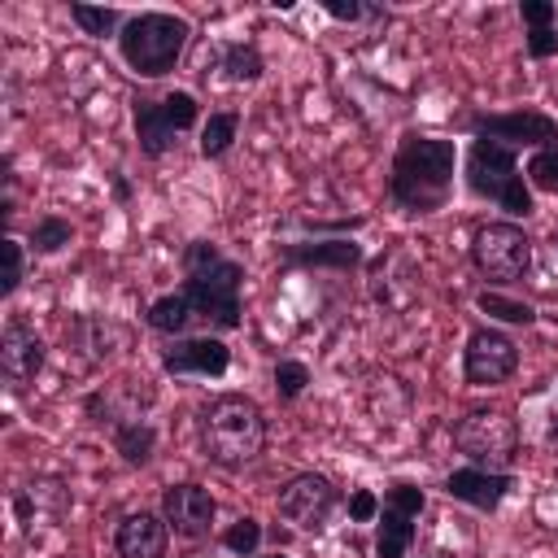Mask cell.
<instances>
[{"mask_svg":"<svg viewBox=\"0 0 558 558\" xmlns=\"http://www.w3.org/2000/svg\"><path fill=\"white\" fill-rule=\"evenodd\" d=\"M279 257L288 266H305V270H357L362 266V244L349 235H331V240H305V244H279Z\"/></svg>","mask_w":558,"mask_h":558,"instance_id":"obj_17","label":"cell"},{"mask_svg":"<svg viewBox=\"0 0 558 558\" xmlns=\"http://www.w3.org/2000/svg\"><path fill=\"white\" fill-rule=\"evenodd\" d=\"M22 275H26V253H22V240L4 235V283H0V296H13L22 288Z\"/></svg>","mask_w":558,"mask_h":558,"instance_id":"obj_30","label":"cell"},{"mask_svg":"<svg viewBox=\"0 0 558 558\" xmlns=\"http://www.w3.org/2000/svg\"><path fill=\"white\" fill-rule=\"evenodd\" d=\"M514 488V475L510 471H480V466H458V471H449V480H445V493L453 497V501H462V506H475V510H484V514H493L501 501H506V493Z\"/></svg>","mask_w":558,"mask_h":558,"instance_id":"obj_16","label":"cell"},{"mask_svg":"<svg viewBox=\"0 0 558 558\" xmlns=\"http://www.w3.org/2000/svg\"><path fill=\"white\" fill-rule=\"evenodd\" d=\"M266 558H288V554H266Z\"/></svg>","mask_w":558,"mask_h":558,"instance_id":"obj_36","label":"cell"},{"mask_svg":"<svg viewBox=\"0 0 558 558\" xmlns=\"http://www.w3.org/2000/svg\"><path fill=\"white\" fill-rule=\"evenodd\" d=\"M135 118V140L144 157H166L179 131H192L201 122V105L192 92H170V96H135L131 100Z\"/></svg>","mask_w":558,"mask_h":558,"instance_id":"obj_7","label":"cell"},{"mask_svg":"<svg viewBox=\"0 0 558 558\" xmlns=\"http://www.w3.org/2000/svg\"><path fill=\"white\" fill-rule=\"evenodd\" d=\"M235 131H240V113H235V109H218V113H209L205 126H201V157H209V161L227 157L231 144H235Z\"/></svg>","mask_w":558,"mask_h":558,"instance_id":"obj_23","label":"cell"},{"mask_svg":"<svg viewBox=\"0 0 558 558\" xmlns=\"http://www.w3.org/2000/svg\"><path fill=\"white\" fill-rule=\"evenodd\" d=\"M222 545H227L231 554H240V558H253V554H257V545H262V523H257L253 514L235 519V523L222 532Z\"/></svg>","mask_w":558,"mask_h":558,"instance_id":"obj_28","label":"cell"},{"mask_svg":"<svg viewBox=\"0 0 558 558\" xmlns=\"http://www.w3.org/2000/svg\"><path fill=\"white\" fill-rule=\"evenodd\" d=\"M192 305H187V296L183 292H166V296H157L153 305H148V327L157 331V336H183L187 327H192Z\"/></svg>","mask_w":558,"mask_h":558,"instance_id":"obj_20","label":"cell"},{"mask_svg":"<svg viewBox=\"0 0 558 558\" xmlns=\"http://www.w3.org/2000/svg\"><path fill=\"white\" fill-rule=\"evenodd\" d=\"M305 384H310V366L305 362H296V357H279L275 362V392H279V401H296L305 392Z\"/></svg>","mask_w":558,"mask_h":558,"instance_id":"obj_27","label":"cell"},{"mask_svg":"<svg viewBox=\"0 0 558 558\" xmlns=\"http://www.w3.org/2000/svg\"><path fill=\"white\" fill-rule=\"evenodd\" d=\"M70 240H74V227H70L65 218H57V214H44V218H35V227H31V248H35L39 257H52V253H61Z\"/></svg>","mask_w":558,"mask_h":558,"instance_id":"obj_25","label":"cell"},{"mask_svg":"<svg viewBox=\"0 0 558 558\" xmlns=\"http://www.w3.org/2000/svg\"><path fill=\"white\" fill-rule=\"evenodd\" d=\"M113 201H131V179L113 174Z\"/></svg>","mask_w":558,"mask_h":558,"instance_id":"obj_35","label":"cell"},{"mask_svg":"<svg viewBox=\"0 0 558 558\" xmlns=\"http://www.w3.org/2000/svg\"><path fill=\"white\" fill-rule=\"evenodd\" d=\"M218 70L227 83H257L266 61L257 52V44H222L218 48Z\"/></svg>","mask_w":558,"mask_h":558,"instance_id":"obj_22","label":"cell"},{"mask_svg":"<svg viewBox=\"0 0 558 558\" xmlns=\"http://www.w3.org/2000/svg\"><path fill=\"white\" fill-rule=\"evenodd\" d=\"M453 170H458L453 140L405 131L392 153L388 196L401 214H436V209H445V201L453 192Z\"/></svg>","mask_w":558,"mask_h":558,"instance_id":"obj_1","label":"cell"},{"mask_svg":"<svg viewBox=\"0 0 558 558\" xmlns=\"http://www.w3.org/2000/svg\"><path fill=\"white\" fill-rule=\"evenodd\" d=\"M70 17H74L78 31L92 35V39L122 35V26H126V17H122L118 9H105V4H70Z\"/></svg>","mask_w":558,"mask_h":558,"instance_id":"obj_24","label":"cell"},{"mask_svg":"<svg viewBox=\"0 0 558 558\" xmlns=\"http://www.w3.org/2000/svg\"><path fill=\"white\" fill-rule=\"evenodd\" d=\"M462 179H466V192H471V196L501 205L510 218H527V214L536 209V205H532V192H527V183H523L519 157H514V148H506V144L471 140L466 161H462Z\"/></svg>","mask_w":558,"mask_h":558,"instance_id":"obj_5","label":"cell"},{"mask_svg":"<svg viewBox=\"0 0 558 558\" xmlns=\"http://www.w3.org/2000/svg\"><path fill=\"white\" fill-rule=\"evenodd\" d=\"M39 366H44V340L26 318H9L0 331V375L9 379V388H26L39 375Z\"/></svg>","mask_w":558,"mask_h":558,"instance_id":"obj_14","label":"cell"},{"mask_svg":"<svg viewBox=\"0 0 558 558\" xmlns=\"http://www.w3.org/2000/svg\"><path fill=\"white\" fill-rule=\"evenodd\" d=\"M65 340H74V349H83L87 362H105L118 349H126V327L113 323V318H100V314H83V318L70 323Z\"/></svg>","mask_w":558,"mask_h":558,"instance_id":"obj_19","label":"cell"},{"mask_svg":"<svg viewBox=\"0 0 558 558\" xmlns=\"http://www.w3.org/2000/svg\"><path fill=\"white\" fill-rule=\"evenodd\" d=\"M519 17L527 22V31H545V26H554L558 4H554V0H523V4H519Z\"/></svg>","mask_w":558,"mask_h":558,"instance_id":"obj_32","label":"cell"},{"mask_svg":"<svg viewBox=\"0 0 558 558\" xmlns=\"http://www.w3.org/2000/svg\"><path fill=\"white\" fill-rule=\"evenodd\" d=\"M523 174H527L532 187L558 196V148H536V153L527 157V170H523Z\"/></svg>","mask_w":558,"mask_h":558,"instance_id":"obj_29","label":"cell"},{"mask_svg":"<svg viewBox=\"0 0 558 558\" xmlns=\"http://www.w3.org/2000/svg\"><path fill=\"white\" fill-rule=\"evenodd\" d=\"M323 9L336 17V22H362V17H384V9H371L362 0H323Z\"/></svg>","mask_w":558,"mask_h":558,"instance_id":"obj_31","label":"cell"},{"mask_svg":"<svg viewBox=\"0 0 558 558\" xmlns=\"http://www.w3.org/2000/svg\"><path fill=\"white\" fill-rule=\"evenodd\" d=\"M423 488L418 484H405L397 480L388 493H384V506H379V523H375V558H405L410 545H414V519L423 510Z\"/></svg>","mask_w":558,"mask_h":558,"instance_id":"obj_10","label":"cell"},{"mask_svg":"<svg viewBox=\"0 0 558 558\" xmlns=\"http://www.w3.org/2000/svg\"><path fill=\"white\" fill-rule=\"evenodd\" d=\"M240 283H244V266L235 257H227L218 244L192 240L183 248L179 292L187 296L192 314L205 327H214V331H235L240 327Z\"/></svg>","mask_w":558,"mask_h":558,"instance_id":"obj_2","label":"cell"},{"mask_svg":"<svg viewBox=\"0 0 558 558\" xmlns=\"http://www.w3.org/2000/svg\"><path fill=\"white\" fill-rule=\"evenodd\" d=\"M453 445L458 453L480 466V471H506L514 458H519V423L506 414V410H466L458 423H453Z\"/></svg>","mask_w":558,"mask_h":558,"instance_id":"obj_6","label":"cell"},{"mask_svg":"<svg viewBox=\"0 0 558 558\" xmlns=\"http://www.w3.org/2000/svg\"><path fill=\"white\" fill-rule=\"evenodd\" d=\"M166 545H170V523L153 510H131L113 532L118 558H166Z\"/></svg>","mask_w":558,"mask_h":558,"instance_id":"obj_18","label":"cell"},{"mask_svg":"<svg viewBox=\"0 0 558 558\" xmlns=\"http://www.w3.org/2000/svg\"><path fill=\"white\" fill-rule=\"evenodd\" d=\"M214 514H218V501L201 484H170L161 493V519L183 541H205L214 532Z\"/></svg>","mask_w":558,"mask_h":558,"instance_id":"obj_13","label":"cell"},{"mask_svg":"<svg viewBox=\"0 0 558 558\" xmlns=\"http://www.w3.org/2000/svg\"><path fill=\"white\" fill-rule=\"evenodd\" d=\"M336 501H340L336 484H331L327 475H318V471H301V475H292V480L279 488V497H275L279 519H288V523L301 527V532H318V527L331 519Z\"/></svg>","mask_w":558,"mask_h":558,"instance_id":"obj_12","label":"cell"},{"mask_svg":"<svg viewBox=\"0 0 558 558\" xmlns=\"http://www.w3.org/2000/svg\"><path fill=\"white\" fill-rule=\"evenodd\" d=\"M471 262L493 283H519L532 270V235L519 222H484L471 235Z\"/></svg>","mask_w":558,"mask_h":558,"instance_id":"obj_8","label":"cell"},{"mask_svg":"<svg viewBox=\"0 0 558 558\" xmlns=\"http://www.w3.org/2000/svg\"><path fill=\"white\" fill-rule=\"evenodd\" d=\"M466 131L475 140H493V144H506V148H558V122L541 109L466 113Z\"/></svg>","mask_w":558,"mask_h":558,"instance_id":"obj_9","label":"cell"},{"mask_svg":"<svg viewBox=\"0 0 558 558\" xmlns=\"http://www.w3.org/2000/svg\"><path fill=\"white\" fill-rule=\"evenodd\" d=\"M109 436H113V449L122 453V462H131V466H144V462L153 458V449H157V432H153V423H144V418L118 423Z\"/></svg>","mask_w":558,"mask_h":558,"instance_id":"obj_21","label":"cell"},{"mask_svg":"<svg viewBox=\"0 0 558 558\" xmlns=\"http://www.w3.org/2000/svg\"><path fill=\"white\" fill-rule=\"evenodd\" d=\"M196 436H201V453L222 466V471H244L248 462H257L262 445H266V418L262 405L244 392H218L214 401L201 405L196 418Z\"/></svg>","mask_w":558,"mask_h":558,"instance_id":"obj_3","label":"cell"},{"mask_svg":"<svg viewBox=\"0 0 558 558\" xmlns=\"http://www.w3.org/2000/svg\"><path fill=\"white\" fill-rule=\"evenodd\" d=\"M187 39H192V26L183 17L148 9V13L126 17V26L118 35V52L140 78H166L179 65V57L187 52Z\"/></svg>","mask_w":558,"mask_h":558,"instance_id":"obj_4","label":"cell"},{"mask_svg":"<svg viewBox=\"0 0 558 558\" xmlns=\"http://www.w3.org/2000/svg\"><path fill=\"white\" fill-rule=\"evenodd\" d=\"M349 519H353V523H371V519H379V497H375L371 488H357V493L349 497Z\"/></svg>","mask_w":558,"mask_h":558,"instance_id":"obj_33","label":"cell"},{"mask_svg":"<svg viewBox=\"0 0 558 558\" xmlns=\"http://www.w3.org/2000/svg\"><path fill=\"white\" fill-rule=\"evenodd\" d=\"M475 305H480L488 318H497V323H514V327L536 323V310H532L527 301H514V296H501V292H488V288L475 296Z\"/></svg>","mask_w":558,"mask_h":558,"instance_id":"obj_26","label":"cell"},{"mask_svg":"<svg viewBox=\"0 0 558 558\" xmlns=\"http://www.w3.org/2000/svg\"><path fill=\"white\" fill-rule=\"evenodd\" d=\"M519 371V344L497 331V327H475L466 336V349H462V375L471 388H493V384H506L510 375Z\"/></svg>","mask_w":558,"mask_h":558,"instance_id":"obj_11","label":"cell"},{"mask_svg":"<svg viewBox=\"0 0 558 558\" xmlns=\"http://www.w3.org/2000/svg\"><path fill=\"white\" fill-rule=\"evenodd\" d=\"M231 366V349L218 336H179L170 349H161V371L170 375H222Z\"/></svg>","mask_w":558,"mask_h":558,"instance_id":"obj_15","label":"cell"},{"mask_svg":"<svg viewBox=\"0 0 558 558\" xmlns=\"http://www.w3.org/2000/svg\"><path fill=\"white\" fill-rule=\"evenodd\" d=\"M554 52H558V31H554V26H545V31H527V57L549 61Z\"/></svg>","mask_w":558,"mask_h":558,"instance_id":"obj_34","label":"cell"}]
</instances>
